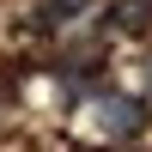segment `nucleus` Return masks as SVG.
<instances>
[{
    "instance_id": "f257e3e1",
    "label": "nucleus",
    "mask_w": 152,
    "mask_h": 152,
    "mask_svg": "<svg viewBox=\"0 0 152 152\" xmlns=\"http://www.w3.org/2000/svg\"><path fill=\"white\" fill-rule=\"evenodd\" d=\"M146 122H152L146 97H128V91H104L97 97V128H104L110 140H140Z\"/></svg>"
},
{
    "instance_id": "20e7f679",
    "label": "nucleus",
    "mask_w": 152,
    "mask_h": 152,
    "mask_svg": "<svg viewBox=\"0 0 152 152\" xmlns=\"http://www.w3.org/2000/svg\"><path fill=\"white\" fill-rule=\"evenodd\" d=\"M146 91H152V55H146Z\"/></svg>"
},
{
    "instance_id": "f03ea898",
    "label": "nucleus",
    "mask_w": 152,
    "mask_h": 152,
    "mask_svg": "<svg viewBox=\"0 0 152 152\" xmlns=\"http://www.w3.org/2000/svg\"><path fill=\"white\" fill-rule=\"evenodd\" d=\"M85 6H91V0H37L31 24H37V31H61V24H73Z\"/></svg>"
},
{
    "instance_id": "7ed1b4c3",
    "label": "nucleus",
    "mask_w": 152,
    "mask_h": 152,
    "mask_svg": "<svg viewBox=\"0 0 152 152\" xmlns=\"http://www.w3.org/2000/svg\"><path fill=\"white\" fill-rule=\"evenodd\" d=\"M104 24H110V31H146V24H152V0H116Z\"/></svg>"
}]
</instances>
